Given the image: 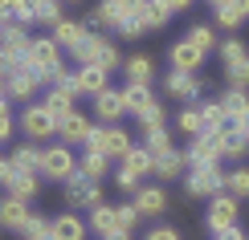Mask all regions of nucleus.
<instances>
[{
  "label": "nucleus",
  "instance_id": "obj_1",
  "mask_svg": "<svg viewBox=\"0 0 249 240\" xmlns=\"http://www.w3.org/2000/svg\"><path fill=\"white\" fill-rule=\"evenodd\" d=\"M20 134H25L29 143H37V147H41L45 139H53V134H57V118L41 106V102H29V106L20 110Z\"/></svg>",
  "mask_w": 249,
  "mask_h": 240
},
{
  "label": "nucleus",
  "instance_id": "obj_2",
  "mask_svg": "<svg viewBox=\"0 0 249 240\" xmlns=\"http://www.w3.org/2000/svg\"><path fill=\"white\" fill-rule=\"evenodd\" d=\"M225 175H229V171H221V163H213V167H192L188 179H184V192H188L192 200H213V195L225 192Z\"/></svg>",
  "mask_w": 249,
  "mask_h": 240
},
{
  "label": "nucleus",
  "instance_id": "obj_3",
  "mask_svg": "<svg viewBox=\"0 0 249 240\" xmlns=\"http://www.w3.org/2000/svg\"><path fill=\"white\" fill-rule=\"evenodd\" d=\"M86 147H90V151H102L110 163H115V159L123 163V159H127V151L135 147V143H131V134L123 130V127H94V134H90Z\"/></svg>",
  "mask_w": 249,
  "mask_h": 240
},
{
  "label": "nucleus",
  "instance_id": "obj_4",
  "mask_svg": "<svg viewBox=\"0 0 249 240\" xmlns=\"http://www.w3.org/2000/svg\"><path fill=\"white\" fill-rule=\"evenodd\" d=\"M29 69H37L41 81H45V74H53V69H61L66 61H61V49H57V41L53 37H33V45H29V53L20 57Z\"/></svg>",
  "mask_w": 249,
  "mask_h": 240
},
{
  "label": "nucleus",
  "instance_id": "obj_5",
  "mask_svg": "<svg viewBox=\"0 0 249 240\" xmlns=\"http://www.w3.org/2000/svg\"><path fill=\"white\" fill-rule=\"evenodd\" d=\"M41 175H45V179H57V183H66L70 175H78V155H74V147H66V143H53V147H45Z\"/></svg>",
  "mask_w": 249,
  "mask_h": 240
},
{
  "label": "nucleus",
  "instance_id": "obj_6",
  "mask_svg": "<svg viewBox=\"0 0 249 240\" xmlns=\"http://www.w3.org/2000/svg\"><path fill=\"white\" fill-rule=\"evenodd\" d=\"M61 187H66V204H70V208H86V212H94V208L102 204V187H98L94 179H86L82 171L70 175Z\"/></svg>",
  "mask_w": 249,
  "mask_h": 240
},
{
  "label": "nucleus",
  "instance_id": "obj_7",
  "mask_svg": "<svg viewBox=\"0 0 249 240\" xmlns=\"http://www.w3.org/2000/svg\"><path fill=\"white\" fill-rule=\"evenodd\" d=\"M237 216H241V204H237L229 192H221V195H213V200H209V216H204V224H209L213 232H229V228H237Z\"/></svg>",
  "mask_w": 249,
  "mask_h": 240
},
{
  "label": "nucleus",
  "instance_id": "obj_8",
  "mask_svg": "<svg viewBox=\"0 0 249 240\" xmlns=\"http://www.w3.org/2000/svg\"><path fill=\"white\" fill-rule=\"evenodd\" d=\"M221 139H225V130H204L200 139H192V147L184 151V155H188V167H213V163H221Z\"/></svg>",
  "mask_w": 249,
  "mask_h": 240
},
{
  "label": "nucleus",
  "instance_id": "obj_9",
  "mask_svg": "<svg viewBox=\"0 0 249 240\" xmlns=\"http://www.w3.org/2000/svg\"><path fill=\"white\" fill-rule=\"evenodd\" d=\"M74 98H78V86H74V78H70V81H61V86H49L45 98H41V106L61 122L66 114H74Z\"/></svg>",
  "mask_w": 249,
  "mask_h": 240
},
{
  "label": "nucleus",
  "instance_id": "obj_10",
  "mask_svg": "<svg viewBox=\"0 0 249 240\" xmlns=\"http://www.w3.org/2000/svg\"><path fill=\"white\" fill-rule=\"evenodd\" d=\"M0 45H4L13 57H25V53H29V45H33V37H29V25H20L17 16L0 20Z\"/></svg>",
  "mask_w": 249,
  "mask_h": 240
},
{
  "label": "nucleus",
  "instance_id": "obj_11",
  "mask_svg": "<svg viewBox=\"0 0 249 240\" xmlns=\"http://www.w3.org/2000/svg\"><path fill=\"white\" fill-rule=\"evenodd\" d=\"M57 134H61V143H66V147H86L90 143V134H94V127H90V118L86 114H66V118L57 122Z\"/></svg>",
  "mask_w": 249,
  "mask_h": 240
},
{
  "label": "nucleus",
  "instance_id": "obj_12",
  "mask_svg": "<svg viewBox=\"0 0 249 240\" xmlns=\"http://www.w3.org/2000/svg\"><path fill=\"white\" fill-rule=\"evenodd\" d=\"M4 86H8V98H13V102H29L41 86H45V81H41V74H37V69H29L25 61H20V69L4 81Z\"/></svg>",
  "mask_w": 249,
  "mask_h": 240
},
{
  "label": "nucleus",
  "instance_id": "obj_13",
  "mask_svg": "<svg viewBox=\"0 0 249 240\" xmlns=\"http://www.w3.org/2000/svg\"><path fill=\"white\" fill-rule=\"evenodd\" d=\"M213 20H216V29H225V33H237V29L249 20V0H225V4H216Z\"/></svg>",
  "mask_w": 249,
  "mask_h": 240
},
{
  "label": "nucleus",
  "instance_id": "obj_14",
  "mask_svg": "<svg viewBox=\"0 0 249 240\" xmlns=\"http://www.w3.org/2000/svg\"><path fill=\"white\" fill-rule=\"evenodd\" d=\"M163 90H168V98H180V102H196L204 90V81L196 74H180V69H172L168 81H163Z\"/></svg>",
  "mask_w": 249,
  "mask_h": 240
},
{
  "label": "nucleus",
  "instance_id": "obj_15",
  "mask_svg": "<svg viewBox=\"0 0 249 240\" xmlns=\"http://www.w3.org/2000/svg\"><path fill=\"white\" fill-rule=\"evenodd\" d=\"M94 114L102 118V127H119V118L127 114V102H123V90H102L94 98Z\"/></svg>",
  "mask_w": 249,
  "mask_h": 240
},
{
  "label": "nucleus",
  "instance_id": "obj_16",
  "mask_svg": "<svg viewBox=\"0 0 249 240\" xmlns=\"http://www.w3.org/2000/svg\"><path fill=\"white\" fill-rule=\"evenodd\" d=\"M86 232H90V224H82V216H74V212H61L49 220V240H86Z\"/></svg>",
  "mask_w": 249,
  "mask_h": 240
},
{
  "label": "nucleus",
  "instance_id": "obj_17",
  "mask_svg": "<svg viewBox=\"0 0 249 240\" xmlns=\"http://www.w3.org/2000/svg\"><path fill=\"white\" fill-rule=\"evenodd\" d=\"M168 57H172V69H180V74H200V65H204V53L192 45L188 37H184V41H176Z\"/></svg>",
  "mask_w": 249,
  "mask_h": 240
},
{
  "label": "nucleus",
  "instance_id": "obj_18",
  "mask_svg": "<svg viewBox=\"0 0 249 240\" xmlns=\"http://www.w3.org/2000/svg\"><path fill=\"white\" fill-rule=\"evenodd\" d=\"M107 45H110V37H107V33H86L78 49H70V57H74L78 65H98L102 53H107Z\"/></svg>",
  "mask_w": 249,
  "mask_h": 240
},
{
  "label": "nucleus",
  "instance_id": "obj_19",
  "mask_svg": "<svg viewBox=\"0 0 249 240\" xmlns=\"http://www.w3.org/2000/svg\"><path fill=\"white\" fill-rule=\"evenodd\" d=\"M107 78H110V74H107L102 65H78V69H74V86H78V94H90V98H98L102 90H110Z\"/></svg>",
  "mask_w": 249,
  "mask_h": 240
},
{
  "label": "nucleus",
  "instance_id": "obj_20",
  "mask_svg": "<svg viewBox=\"0 0 249 240\" xmlns=\"http://www.w3.org/2000/svg\"><path fill=\"white\" fill-rule=\"evenodd\" d=\"M25 220H29V204L17 200V195H4V200H0V228H4V232H20Z\"/></svg>",
  "mask_w": 249,
  "mask_h": 240
},
{
  "label": "nucleus",
  "instance_id": "obj_21",
  "mask_svg": "<svg viewBox=\"0 0 249 240\" xmlns=\"http://www.w3.org/2000/svg\"><path fill=\"white\" fill-rule=\"evenodd\" d=\"M131 204H135L139 216H160L163 208H168V192H163V187H139V192L131 195Z\"/></svg>",
  "mask_w": 249,
  "mask_h": 240
},
{
  "label": "nucleus",
  "instance_id": "obj_22",
  "mask_svg": "<svg viewBox=\"0 0 249 240\" xmlns=\"http://www.w3.org/2000/svg\"><path fill=\"white\" fill-rule=\"evenodd\" d=\"M221 106H225V114H229V127L245 122V118H249V90H241V86H229V90L221 94Z\"/></svg>",
  "mask_w": 249,
  "mask_h": 240
},
{
  "label": "nucleus",
  "instance_id": "obj_23",
  "mask_svg": "<svg viewBox=\"0 0 249 240\" xmlns=\"http://www.w3.org/2000/svg\"><path fill=\"white\" fill-rule=\"evenodd\" d=\"M13 159L17 171H25V175H41V159H45V147H37V143H20V147L8 155Z\"/></svg>",
  "mask_w": 249,
  "mask_h": 240
},
{
  "label": "nucleus",
  "instance_id": "obj_24",
  "mask_svg": "<svg viewBox=\"0 0 249 240\" xmlns=\"http://www.w3.org/2000/svg\"><path fill=\"white\" fill-rule=\"evenodd\" d=\"M123 69H127V81L131 86H151V78H155V61L147 53H135L123 61Z\"/></svg>",
  "mask_w": 249,
  "mask_h": 240
},
{
  "label": "nucleus",
  "instance_id": "obj_25",
  "mask_svg": "<svg viewBox=\"0 0 249 240\" xmlns=\"http://www.w3.org/2000/svg\"><path fill=\"white\" fill-rule=\"evenodd\" d=\"M86 33H90V29L82 25V20H61V25H53V33H49V37L57 41V49H78Z\"/></svg>",
  "mask_w": 249,
  "mask_h": 240
},
{
  "label": "nucleus",
  "instance_id": "obj_26",
  "mask_svg": "<svg viewBox=\"0 0 249 240\" xmlns=\"http://www.w3.org/2000/svg\"><path fill=\"white\" fill-rule=\"evenodd\" d=\"M123 102H127V114H135V118H139L143 110H151V106H155V94H151V86H131V81H127V90H123Z\"/></svg>",
  "mask_w": 249,
  "mask_h": 240
},
{
  "label": "nucleus",
  "instance_id": "obj_27",
  "mask_svg": "<svg viewBox=\"0 0 249 240\" xmlns=\"http://www.w3.org/2000/svg\"><path fill=\"white\" fill-rule=\"evenodd\" d=\"M90 232H98L102 240H107L110 232H123V228H119V216H115V208H110V204H98L94 212H90Z\"/></svg>",
  "mask_w": 249,
  "mask_h": 240
},
{
  "label": "nucleus",
  "instance_id": "obj_28",
  "mask_svg": "<svg viewBox=\"0 0 249 240\" xmlns=\"http://www.w3.org/2000/svg\"><path fill=\"white\" fill-rule=\"evenodd\" d=\"M78 171L82 175H86V179H107V171H110V159H107V155H102V151H90L86 147V155H82V159H78Z\"/></svg>",
  "mask_w": 249,
  "mask_h": 240
},
{
  "label": "nucleus",
  "instance_id": "obj_29",
  "mask_svg": "<svg viewBox=\"0 0 249 240\" xmlns=\"http://www.w3.org/2000/svg\"><path fill=\"white\" fill-rule=\"evenodd\" d=\"M245 151H249V139L237 127H225V139H221V159H233V163H241L245 159Z\"/></svg>",
  "mask_w": 249,
  "mask_h": 240
},
{
  "label": "nucleus",
  "instance_id": "obj_30",
  "mask_svg": "<svg viewBox=\"0 0 249 240\" xmlns=\"http://www.w3.org/2000/svg\"><path fill=\"white\" fill-rule=\"evenodd\" d=\"M4 192L29 204V200H37V192H41V175H25V171H17V175H13V183H8Z\"/></svg>",
  "mask_w": 249,
  "mask_h": 240
},
{
  "label": "nucleus",
  "instance_id": "obj_31",
  "mask_svg": "<svg viewBox=\"0 0 249 240\" xmlns=\"http://www.w3.org/2000/svg\"><path fill=\"white\" fill-rule=\"evenodd\" d=\"M184 167H188V155L172 147L168 155H160V159H155V175H160V179H176V175H180Z\"/></svg>",
  "mask_w": 249,
  "mask_h": 240
},
{
  "label": "nucleus",
  "instance_id": "obj_32",
  "mask_svg": "<svg viewBox=\"0 0 249 240\" xmlns=\"http://www.w3.org/2000/svg\"><path fill=\"white\" fill-rule=\"evenodd\" d=\"M123 167H127L131 175H139V179H143V175H151V171H155V159H151V151H147V147H131V151H127V159H123Z\"/></svg>",
  "mask_w": 249,
  "mask_h": 240
},
{
  "label": "nucleus",
  "instance_id": "obj_33",
  "mask_svg": "<svg viewBox=\"0 0 249 240\" xmlns=\"http://www.w3.org/2000/svg\"><path fill=\"white\" fill-rule=\"evenodd\" d=\"M200 118H204V130H225L229 127V114H225V106H221V98H213V102H200Z\"/></svg>",
  "mask_w": 249,
  "mask_h": 240
},
{
  "label": "nucleus",
  "instance_id": "obj_34",
  "mask_svg": "<svg viewBox=\"0 0 249 240\" xmlns=\"http://www.w3.org/2000/svg\"><path fill=\"white\" fill-rule=\"evenodd\" d=\"M225 192H229L233 200H249V167H233V171L225 175Z\"/></svg>",
  "mask_w": 249,
  "mask_h": 240
},
{
  "label": "nucleus",
  "instance_id": "obj_35",
  "mask_svg": "<svg viewBox=\"0 0 249 240\" xmlns=\"http://www.w3.org/2000/svg\"><path fill=\"white\" fill-rule=\"evenodd\" d=\"M168 4H163V0H147V4H143V25H147V33H151V29H163V25H168Z\"/></svg>",
  "mask_w": 249,
  "mask_h": 240
},
{
  "label": "nucleus",
  "instance_id": "obj_36",
  "mask_svg": "<svg viewBox=\"0 0 249 240\" xmlns=\"http://www.w3.org/2000/svg\"><path fill=\"white\" fill-rule=\"evenodd\" d=\"M176 130L188 134V139H200V134H204V118H200V110H180V114H176Z\"/></svg>",
  "mask_w": 249,
  "mask_h": 240
},
{
  "label": "nucleus",
  "instance_id": "obj_37",
  "mask_svg": "<svg viewBox=\"0 0 249 240\" xmlns=\"http://www.w3.org/2000/svg\"><path fill=\"white\" fill-rule=\"evenodd\" d=\"M188 41L200 49V53H213V49L221 45V41H216V33H213V25H192V29H188Z\"/></svg>",
  "mask_w": 249,
  "mask_h": 240
},
{
  "label": "nucleus",
  "instance_id": "obj_38",
  "mask_svg": "<svg viewBox=\"0 0 249 240\" xmlns=\"http://www.w3.org/2000/svg\"><path fill=\"white\" fill-rule=\"evenodd\" d=\"M143 147L151 151V159L168 155V151H172V134H168V127H163V130H151V134H143Z\"/></svg>",
  "mask_w": 249,
  "mask_h": 240
},
{
  "label": "nucleus",
  "instance_id": "obj_39",
  "mask_svg": "<svg viewBox=\"0 0 249 240\" xmlns=\"http://www.w3.org/2000/svg\"><path fill=\"white\" fill-rule=\"evenodd\" d=\"M163 122H168V114H163V102H155L151 110H143V114H139V130H143V134L163 130Z\"/></svg>",
  "mask_w": 249,
  "mask_h": 240
},
{
  "label": "nucleus",
  "instance_id": "obj_40",
  "mask_svg": "<svg viewBox=\"0 0 249 240\" xmlns=\"http://www.w3.org/2000/svg\"><path fill=\"white\" fill-rule=\"evenodd\" d=\"M20 236H25V240H49V220H45V216H37V212H29Z\"/></svg>",
  "mask_w": 249,
  "mask_h": 240
},
{
  "label": "nucleus",
  "instance_id": "obj_41",
  "mask_svg": "<svg viewBox=\"0 0 249 240\" xmlns=\"http://www.w3.org/2000/svg\"><path fill=\"white\" fill-rule=\"evenodd\" d=\"M61 20H66V16H61V0H41V4H37V25L53 29V25H61Z\"/></svg>",
  "mask_w": 249,
  "mask_h": 240
},
{
  "label": "nucleus",
  "instance_id": "obj_42",
  "mask_svg": "<svg viewBox=\"0 0 249 240\" xmlns=\"http://www.w3.org/2000/svg\"><path fill=\"white\" fill-rule=\"evenodd\" d=\"M37 4L41 0H13V16L20 25H37Z\"/></svg>",
  "mask_w": 249,
  "mask_h": 240
},
{
  "label": "nucleus",
  "instance_id": "obj_43",
  "mask_svg": "<svg viewBox=\"0 0 249 240\" xmlns=\"http://www.w3.org/2000/svg\"><path fill=\"white\" fill-rule=\"evenodd\" d=\"M115 216H119V228H123V232H135V224L143 220V216L135 212V204H115Z\"/></svg>",
  "mask_w": 249,
  "mask_h": 240
},
{
  "label": "nucleus",
  "instance_id": "obj_44",
  "mask_svg": "<svg viewBox=\"0 0 249 240\" xmlns=\"http://www.w3.org/2000/svg\"><path fill=\"white\" fill-rule=\"evenodd\" d=\"M225 74H229V81H233V86L249 90V57H241V61H237V65H229V69H225Z\"/></svg>",
  "mask_w": 249,
  "mask_h": 240
},
{
  "label": "nucleus",
  "instance_id": "obj_45",
  "mask_svg": "<svg viewBox=\"0 0 249 240\" xmlns=\"http://www.w3.org/2000/svg\"><path fill=\"white\" fill-rule=\"evenodd\" d=\"M115 183H119V192H139V187H143V179H139V175H131L127 171V167H119V175H115Z\"/></svg>",
  "mask_w": 249,
  "mask_h": 240
},
{
  "label": "nucleus",
  "instance_id": "obj_46",
  "mask_svg": "<svg viewBox=\"0 0 249 240\" xmlns=\"http://www.w3.org/2000/svg\"><path fill=\"white\" fill-rule=\"evenodd\" d=\"M17 69H20V57H13V53H8V49H4V45H0V78H4V81H8V78H13V74H17Z\"/></svg>",
  "mask_w": 249,
  "mask_h": 240
},
{
  "label": "nucleus",
  "instance_id": "obj_47",
  "mask_svg": "<svg viewBox=\"0 0 249 240\" xmlns=\"http://www.w3.org/2000/svg\"><path fill=\"white\" fill-rule=\"evenodd\" d=\"M143 33H147V25H143V20H127V25H119V37H127V41H139Z\"/></svg>",
  "mask_w": 249,
  "mask_h": 240
},
{
  "label": "nucleus",
  "instance_id": "obj_48",
  "mask_svg": "<svg viewBox=\"0 0 249 240\" xmlns=\"http://www.w3.org/2000/svg\"><path fill=\"white\" fill-rule=\"evenodd\" d=\"M143 240H180V228H172V224H160V228H151Z\"/></svg>",
  "mask_w": 249,
  "mask_h": 240
},
{
  "label": "nucleus",
  "instance_id": "obj_49",
  "mask_svg": "<svg viewBox=\"0 0 249 240\" xmlns=\"http://www.w3.org/2000/svg\"><path fill=\"white\" fill-rule=\"evenodd\" d=\"M13 134V110H8V102H0V143Z\"/></svg>",
  "mask_w": 249,
  "mask_h": 240
},
{
  "label": "nucleus",
  "instance_id": "obj_50",
  "mask_svg": "<svg viewBox=\"0 0 249 240\" xmlns=\"http://www.w3.org/2000/svg\"><path fill=\"white\" fill-rule=\"evenodd\" d=\"M13 175H17L13 159H4V155H0V187H8V183H13Z\"/></svg>",
  "mask_w": 249,
  "mask_h": 240
},
{
  "label": "nucleus",
  "instance_id": "obj_51",
  "mask_svg": "<svg viewBox=\"0 0 249 240\" xmlns=\"http://www.w3.org/2000/svg\"><path fill=\"white\" fill-rule=\"evenodd\" d=\"M216 240H249L241 228H229V232H216Z\"/></svg>",
  "mask_w": 249,
  "mask_h": 240
},
{
  "label": "nucleus",
  "instance_id": "obj_52",
  "mask_svg": "<svg viewBox=\"0 0 249 240\" xmlns=\"http://www.w3.org/2000/svg\"><path fill=\"white\" fill-rule=\"evenodd\" d=\"M168 4V13H184V8H192V0H163Z\"/></svg>",
  "mask_w": 249,
  "mask_h": 240
},
{
  "label": "nucleus",
  "instance_id": "obj_53",
  "mask_svg": "<svg viewBox=\"0 0 249 240\" xmlns=\"http://www.w3.org/2000/svg\"><path fill=\"white\" fill-rule=\"evenodd\" d=\"M107 240H131V232H110Z\"/></svg>",
  "mask_w": 249,
  "mask_h": 240
},
{
  "label": "nucleus",
  "instance_id": "obj_54",
  "mask_svg": "<svg viewBox=\"0 0 249 240\" xmlns=\"http://www.w3.org/2000/svg\"><path fill=\"white\" fill-rule=\"evenodd\" d=\"M0 102H8V86H4V78H0Z\"/></svg>",
  "mask_w": 249,
  "mask_h": 240
},
{
  "label": "nucleus",
  "instance_id": "obj_55",
  "mask_svg": "<svg viewBox=\"0 0 249 240\" xmlns=\"http://www.w3.org/2000/svg\"><path fill=\"white\" fill-rule=\"evenodd\" d=\"M237 130H241V134H245V139H249V118H245V122H237Z\"/></svg>",
  "mask_w": 249,
  "mask_h": 240
},
{
  "label": "nucleus",
  "instance_id": "obj_56",
  "mask_svg": "<svg viewBox=\"0 0 249 240\" xmlns=\"http://www.w3.org/2000/svg\"><path fill=\"white\" fill-rule=\"evenodd\" d=\"M209 4H213V8H216V4H225V0H209Z\"/></svg>",
  "mask_w": 249,
  "mask_h": 240
},
{
  "label": "nucleus",
  "instance_id": "obj_57",
  "mask_svg": "<svg viewBox=\"0 0 249 240\" xmlns=\"http://www.w3.org/2000/svg\"><path fill=\"white\" fill-rule=\"evenodd\" d=\"M74 4H78V0H74Z\"/></svg>",
  "mask_w": 249,
  "mask_h": 240
}]
</instances>
